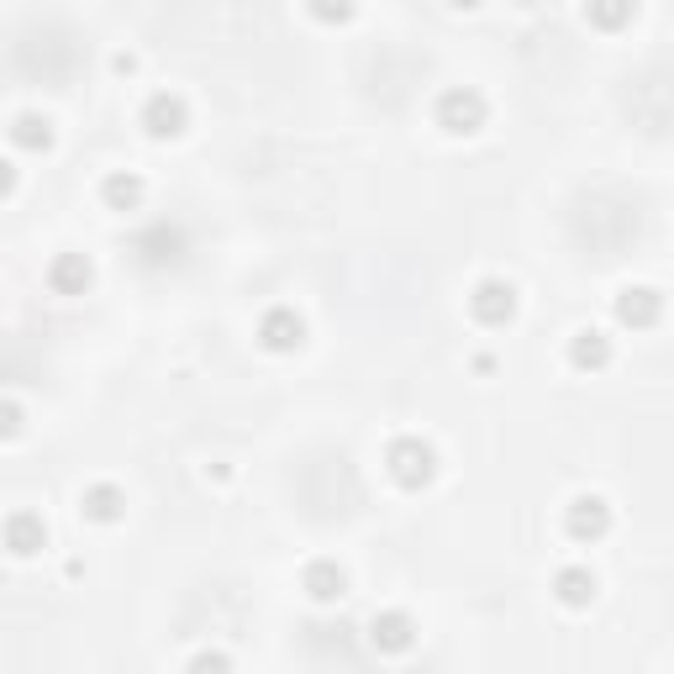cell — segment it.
<instances>
[{
    "label": "cell",
    "mask_w": 674,
    "mask_h": 674,
    "mask_svg": "<svg viewBox=\"0 0 674 674\" xmlns=\"http://www.w3.org/2000/svg\"><path fill=\"white\" fill-rule=\"evenodd\" d=\"M138 254H142V264H179L185 258V238H179V227H153L148 238L138 242Z\"/></svg>",
    "instance_id": "obj_17"
},
{
    "label": "cell",
    "mask_w": 674,
    "mask_h": 674,
    "mask_svg": "<svg viewBox=\"0 0 674 674\" xmlns=\"http://www.w3.org/2000/svg\"><path fill=\"white\" fill-rule=\"evenodd\" d=\"M190 664H196V670H227V654H196Z\"/></svg>",
    "instance_id": "obj_22"
},
{
    "label": "cell",
    "mask_w": 674,
    "mask_h": 674,
    "mask_svg": "<svg viewBox=\"0 0 674 674\" xmlns=\"http://www.w3.org/2000/svg\"><path fill=\"white\" fill-rule=\"evenodd\" d=\"M11 190H17V163H11V159H0V200L11 196Z\"/></svg>",
    "instance_id": "obj_21"
},
{
    "label": "cell",
    "mask_w": 674,
    "mask_h": 674,
    "mask_svg": "<svg viewBox=\"0 0 674 674\" xmlns=\"http://www.w3.org/2000/svg\"><path fill=\"white\" fill-rule=\"evenodd\" d=\"M448 6H458V11H475L479 0H448Z\"/></svg>",
    "instance_id": "obj_24"
},
{
    "label": "cell",
    "mask_w": 674,
    "mask_h": 674,
    "mask_svg": "<svg viewBox=\"0 0 674 674\" xmlns=\"http://www.w3.org/2000/svg\"><path fill=\"white\" fill-rule=\"evenodd\" d=\"M585 21L595 32H622L633 21V0H585Z\"/></svg>",
    "instance_id": "obj_18"
},
{
    "label": "cell",
    "mask_w": 674,
    "mask_h": 674,
    "mask_svg": "<svg viewBox=\"0 0 674 674\" xmlns=\"http://www.w3.org/2000/svg\"><path fill=\"white\" fill-rule=\"evenodd\" d=\"M564 533L575 537V543H601V537L612 533V506L601 496H575L564 506Z\"/></svg>",
    "instance_id": "obj_6"
},
{
    "label": "cell",
    "mask_w": 674,
    "mask_h": 674,
    "mask_svg": "<svg viewBox=\"0 0 674 674\" xmlns=\"http://www.w3.org/2000/svg\"><path fill=\"white\" fill-rule=\"evenodd\" d=\"M300 591L311 595L317 606H333V601L348 595V575L337 569L333 558H311V564H306V575H300Z\"/></svg>",
    "instance_id": "obj_9"
},
{
    "label": "cell",
    "mask_w": 674,
    "mask_h": 674,
    "mask_svg": "<svg viewBox=\"0 0 674 674\" xmlns=\"http://www.w3.org/2000/svg\"><path fill=\"white\" fill-rule=\"evenodd\" d=\"M385 469H390V479H396L400 490H427L437 479L433 443H422V437H396V443L385 448Z\"/></svg>",
    "instance_id": "obj_2"
},
{
    "label": "cell",
    "mask_w": 674,
    "mask_h": 674,
    "mask_svg": "<svg viewBox=\"0 0 674 674\" xmlns=\"http://www.w3.org/2000/svg\"><path fill=\"white\" fill-rule=\"evenodd\" d=\"M142 196H148V185H142V175H132V169H117V175L100 179V200H106V211H138Z\"/></svg>",
    "instance_id": "obj_13"
},
{
    "label": "cell",
    "mask_w": 674,
    "mask_h": 674,
    "mask_svg": "<svg viewBox=\"0 0 674 674\" xmlns=\"http://www.w3.org/2000/svg\"><path fill=\"white\" fill-rule=\"evenodd\" d=\"M27 433V412H21L17 400H0V437L11 443V437Z\"/></svg>",
    "instance_id": "obj_20"
},
{
    "label": "cell",
    "mask_w": 674,
    "mask_h": 674,
    "mask_svg": "<svg viewBox=\"0 0 674 674\" xmlns=\"http://www.w3.org/2000/svg\"><path fill=\"white\" fill-rule=\"evenodd\" d=\"M485 117H490V106H485V96H479L475 85H448L433 106V121L448 138H475L479 127H485Z\"/></svg>",
    "instance_id": "obj_1"
},
{
    "label": "cell",
    "mask_w": 674,
    "mask_h": 674,
    "mask_svg": "<svg viewBox=\"0 0 674 674\" xmlns=\"http://www.w3.org/2000/svg\"><path fill=\"white\" fill-rule=\"evenodd\" d=\"M658 311H664V296L648 290V285H637V290H622V296H616V321H622V327H654Z\"/></svg>",
    "instance_id": "obj_11"
},
{
    "label": "cell",
    "mask_w": 674,
    "mask_h": 674,
    "mask_svg": "<svg viewBox=\"0 0 674 674\" xmlns=\"http://www.w3.org/2000/svg\"><path fill=\"white\" fill-rule=\"evenodd\" d=\"M306 11H311L321 27H343V21L358 17V0H306Z\"/></svg>",
    "instance_id": "obj_19"
},
{
    "label": "cell",
    "mask_w": 674,
    "mask_h": 674,
    "mask_svg": "<svg viewBox=\"0 0 674 674\" xmlns=\"http://www.w3.org/2000/svg\"><path fill=\"white\" fill-rule=\"evenodd\" d=\"M0 543L11 548L17 558H38L48 548V522L38 512H11L0 522Z\"/></svg>",
    "instance_id": "obj_7"
},
{
    "label": "cell",
    "mask_w": 674,
    "mask_h": 674,
    "mask_svg": "<svg viewBox=\"0 0 674 674\" xmlns=\"http://www.w3.org/2000/svg\"><path fill=\"white\" fill-rule=\"evenodd\" d=\"M11 142H17L21 153H48V148H53V121L38 117V111H21V117L11 121Z\"/></svg>",
    "instance_id": "obj_15"
},
{
    "label": "cell",
    "mask_w": 674,
    "mask_h": 674,
    "mask_svg": "<svg viewBox=\"0 0 674 674\" xmlns=\"http://www.w3.org/2000/svg\"><path fill=\"white\" fill-rule=\"evenodd\" d=\"M138 121H142V132H148L153 142H169V138H179V132L190 127V106H185V96H175V90H159V96L142 100Z\"/></svg>",
    "instance_id": "obj_3"
},
{
    "label": "cell",
    "mask_w": 674,
    "mask_h": 674,
    "mask_svg": "<svg viewBox=\"0 0 674 674\" xmlns=\"http://www.w3.org/2000/svg\"><path fill=\"white\" fill-rule=\"evenodd\" d=\"M80 512L85 522H100V527H111V522H121L127 516V496H121L117 485H85V496H80Z\"/></svg>",
    "instance_id": "obj_12"
},
{
    "label": "cell",
    "mask_w": 674,
    "mask_h": 674,
    "mask_svg": "<svg viewBox=\"0 0 674 674\" xmlns=\"http://www.w3.org/2000/svg\"><path fill=\"white\" fill-rule=\"evenodd\" d=\"M369 643H375L379 654H406L412 643H417V622L406 612H375L369 622Z\"/></svg>",
    "instance_id": "obj_8"
},
{
    "label": "cell",
    "mask_w": 674,
    "mask_h": 674,
    "mask_svg": "<svg viewBox=\"0 0 674 674\" xmlns=\"http://www.w3.org/2000/svg\"><path fill=\"white\" fill-rule=\"evenodd\" d=\"M90 279H96V269H90V258H85V254H59L53 264H48V285H53V296H85V290H90Z\"/></svg>",
    "instance_id": "obj_10"
},
{
    "label": "cell",
    "mask_w": 674,
    "mask_h": 674,
    "mask_svg": "<svg viewBox=\"0 0 674 674\" xmlns=\"http://www.w3.org/2000/svg\"><path fill=\"white\" fill-rule=\"evenodd\" d=\"M258 343H264L269 354H296L300 343H306V321H300L296 306H269V311L258 317Z\"/></svg>",
    "instance_id": "obj_5"
},
{
    "label": "cell",
    "mask_w": 674,
    "mask_h": 674,
    "mask_svg": "<svg viewBox=\"0 0 674 674\" xmlns=\"http://www.w3.org/2000/svg\"><path fill=\"white\" fill-rule=\"evenodd\" d=\"M111 69H117V75H132V69H138V59H132V53H117V59H111Z\"/></svg>",
    "instance_id": "obj_23"
},
{
    "label": "cell",
    "mask_w": 674,
    "mask_h": 674,
    "mask_svg": "<svg viewBox=\"0 0 674 674\" xmlns=\"http://www.w3.org/2000/svg\"><path fill=\"white\" fill-rule=\"evenodd\" d=\"M554 595L564 601V606H575V612H585V606L595 601V575H591V569H579V564H569V569H558Z\"/></svg>",
    "instance_id": "obj_16"
},
{
    "label": "cell",
    "mask_w": 674,
    "mask_h": 674,
    "mask_svg": "<svg viewBox=\"0 0 674 674\" xmlns=\"http://www.w3.org/2000/svg\"><path fill=\"white\" fill-rule=\"evenodd\" d=\"M569 364H575L579 375H595V369H606L612 364V337L585 327V333L569 337Z\"/></svg>",
    "instance_id": "obj_14"
},
{
    "label": "cell",
    "mask_w": 674,
    "mask_h": 674,
    "mask_svg": "<svg viewBox=\"0 0 674 674\" xmlns=\"http://www.w3.org/2000/svg\"><path fill=\"white\" fill-rule=\"evenodd\" d=\"M469 317L479 327H506L516 317V285L512 279H479L469 290Z\"/></svg>",
    "instance_id": "obj_4"
}]
</instances>
